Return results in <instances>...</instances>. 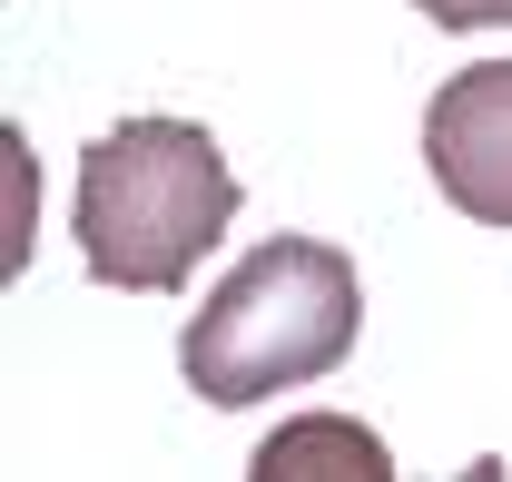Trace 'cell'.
Returning <instances> with one entry per match:
<instances>
[{
  "label": "cell",
  "instance_id": "cell-2",
  "mask_svg": "<svg viewBox=\"0 0 512 482\" xmlns=\"http://www.w3.org/2000/svg\"><path fill=\"white\" fill-rule=\"evenodd\" d=\"M355 325H365V286L345 266V246L325 237H256V256L188 315L178 364H188V394L207 404H256V394H286V384H316L355 355Z\"/></svg>",
  "mask_w": 512,
  "mask_h": 482
},
{
  "label": "cell",
  "instance_id": "cell-4",
  "mask_svg": "<svg viewBox=\"0 0 512 482\" xmlns=\"http://www.w3.org/2000/svg\"><path fill=\"white\" fill-rule=\"evenodd\" d=\"M296 463H345V473H365V482H384L394 463H384V443L365 433V423H335V414H306V423H286L266 453H256V473H296Z\"/></svg>",
  "mask_w": 512,
  "mask_h": 482
},
{
  "label": "cell",
  "instance_id": "cell-1",
  "mask_svg": "<svg viewBox=\"0 0 512 482\" xmlns=\"http://www.w3.org/2000/svg\"><path fill=\"white\" fill-rule=\"evenodd\" d=\"M237 217V178L197 119H119L79 158V256L119 296H168Z\"/></svg>",
  "mask_w": 512,
  "mask_h": 482
},
{
  "label": "cell",
  "instance_id": "cell-5",
  "mask_svg": "<svg viewBox=\"0 0 512 482\" xmlns=\"http://www.w3.org/2000/svg\"><path fill=\"white\" fill-rule=\"evenodd\" d=\"M434 30H512V0H414Z\"/></svg>",
  "mask_w": 512,
  "mask_h": 482
},
{
  "label": "cell",
  "instance_id": "cell-3",
  "mask_svg": "<svg viewBox=\"0 0 512 482\" xmlns=\"http://www.w3.org/2000/svg\"><path fill=\"white\" fill-rule=\"evenodd\" d=\"M424 168L473 227H512V60L453 69L424 109Z\"/></svg>",
  "mask_w": 512,
  "mask_h": 482
}]
</instances>
